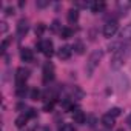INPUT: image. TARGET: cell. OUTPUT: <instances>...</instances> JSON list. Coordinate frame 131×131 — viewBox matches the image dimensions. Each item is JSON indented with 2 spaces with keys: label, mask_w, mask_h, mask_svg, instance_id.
I'll list each match as a JSON object with an SVG mask.
<instances>
[{
  "label": "cell",
  "mask_w": 131,
  "mask_h": 131,
  "mask_svg": "<svg viewBox=\"0 0 131 131\" xmlns=\"http://www.w3.org/2000/svg\"><path fill=\"white\" fill-rule=\"evenodd\" d=\"M16 94H17L19 97H25V94H26V86H20V88H17Z\"/></svg>",
  "instance_id": "21"
},
{
  "label": "cell",
  "mask_w": 131,
  "mask_h": 131,
  "mask_svg": "<svg viewBox=\"0 0 131 131\" xmlns=\"http://www.w3.org/2000/svg\"><path fill=\"white\" fill-rule=\"evenodd\" d=\"M2 31H6V23H5V22L2 23Z\"/></svg>",
  "instance_id": "30"
},
{
  "label": "cell",
  "mask_w": 131,
  "mask_h": 131,
  "mask_svg": "<svg viewBox=\"0 0 131 131\" xmlns=\"http://www.w3.org/2000/svg\"><path fill=\"white\" fill-rule=\"evenodd\" d=\"M102 123H103V126L111 128V126L114 125V117H113V116H110V114H105V116L102 117Z\"/></svg>",
  "instance_id": "15"
},
{
  "label": "cell",
  "mask_w": 131,
  "mask_h": 131,
  "mask_svg": "<svg viewBox=\"0 0 131 131\" xmlns=\"http://www.w3.org/2000/svg\"><path fill=\"white\" fill-rule=\"evenodd\" d=\"M37 48H39L46 57H51V56L54 54V45H52L51 40H42V42H39V43H37Z\"/></svg>",
  "instance_id": "4"
},
{
  "label": "cell",
  "mask_w": 131,
  "mask_h": 131,
  "mask_svg": "<svg viewBox=\"0 0 131 131\" xmlns=\"http://www.w3.org/2000/svg\"><path fill=\"white\" fill-rule=\"evenodd\" d=\"M128 54H129V48H120L119 51H116L113 59H111V68L113 70H119L122 65L125 63Z\"/></svg>",
  "instance_id": "2"
},
{
  "label": "cell",
  "mask_w": 131,
  "mask_h": 131,
  "mask_svg": "<svg viewBox=\"0 0 131 131\" xmlns=\"http://www.w3.org/2000/svg\"><path fill=\"white\" fill-rule=\"evenodd\" d=\"M73 48L76 49V52H77V54H83V49H85V46H83V43H82V42H76Z\"/></svg>",
  "instance_id": "17"
},
{
  "label": "cell",
  "mask_w": 131,
  "mask_h": 131,
  "mask_svg": "<svg viewBox=\"0 0 131 131\" xmlns=\"http://www.w3.org/2000/svg\"><path fill=\"white\" fill-rule=\"evenodd\" d=\"M46 5H48L46 0H40V2H37V6H39V8H45Z\"/></svg>",
  "instance_id": "25"
},
{
  "label": "cell",
  "mask_w": 131,
  "mask_h": 131,
  "mask_svg": "<svg viewBox=\"0 0 131 131\" xmlns=\"http://www.w3.org/2000/svg\"><path fill=\"white\" fill-rule=\"evenodd\" d=\"M105 6H106L105 2H94V3L91 5V11L97 14V13H102V11L105 9Z\"/></svg>",
  "instance_id": "13"
},
{
  "label": "cell",
  "mask_w": 131,
  "mask_h": 131,
  "mask_svg": "<svg viewBox=\"0 0 131 131\" xmlns=\"http://www.w3.org/2000/svg\"><path fill=\"white\" fill-rule=\"evenodd\" d=\"M28 120H29L28 114H20V116L16 119V126H17V128H23V126L28 123Z\"/></svg>",
  "instance_id": "11"
},
{
  "label": "cell",
  "mask_w": 131,
  "mask_h": 131,
  "mask_svg": "<svg viewBox=\"0 0 131 131\" xmlns=\"http://www.w3.org/2000/svg\"><path fill=\"white\" fill-rule=\"evenodd\" d=\"M120 39H122V40H131V23H128V25L120 31Z\"/></svg>",
  "instance_id": "12"
},
{
  "label": "cell",
  "mask_w": 131,
  "mask_h": 131,
  "mask_svg": "<svg viewBox=\"0 0 131 131\" xmlns=\"http://www.w3.org/2000/svg\"><path fill=\"white\" fill-rule=\"evenodd\" d=\"M120 113H122V111H120V108H111L108 114H110V116H113V117H117V116H120Z\"/></svg>",
  "instance_id": "23"
},
{
  "label": "cell",
  "mask_w": 131,
  "mask_h": 131,
  "mask_svg": "<svg viewBox=\"0 0 131 131\" xmlns=\"http://www.w3.org/2000/svg\"><path fill=\"white\" fill-rule=\"evenodd\" d=\"M28 29H29L28 20H25V19L19 20V23H17V34H19V36H25V34L28 32Z\"/></svg>",
  "instance_id": "8"
},
{
  "label": "cell",
  "mask_w": 131,
  "mask_h": 131,
  "mask_svg": "<svg viewBox=\"0 0 131 131\" xmlns=\"http://www.w3.org/2000/svg\"><path fill=\"white\" fill-rule=\"evenodd\" d=\"M60 36H62V39H71L74 36V31L71 28H62L60 29Z\"/></svg>",
  "instance_id": "16"
},
{
  "label": "cell",
  "mask_w": 131,
  "mask_h": 131,
  "mask_svg": "<svg viewBox=\"0 0 131 131\" xmlns=\"http://www.w3.org/2000/svg\"><path fill=\"white\" fill-rule=\"evenodd\" d=\"M28 77H29V71L25 70V68H19L17 73H16V85H17V88H20V86H26V80H28Z\"/></svg>",
  "instance_id": "3"
},
{
  "label": "cell",
  "mask_w": 131,
  "mask_h": 131,
  "mask_svg": "<svg viewBox=\"0 0 131 131\" xmlns=\"http://www.w3.org/2000/svg\"><path fill=\"white\" fill-rule=\"evenodd\" d=\"M43 32H45V25H43V23H39V25L36 26V36H39V37H40Z\"/></svg>",
  "instance_id": "19"
},
{
  "label": "cell",
  "mask_w": 131,
  "mask_h": 131,
  "mask_svg": "<svg viewBox=\"0 0 131 131\" xmlns=\"http://www.w3.org/2000/svg\"><path fill=\"white\" fill-rule=\"evenodd\" d=\"M117 131H123V129H117Z\"/></svg>",
  "instance_id": "31"
},
{
  "label": "cell",
  "mask_w": 131,
  "mask_h": 131,
  "mask_svg": "<svg viewBox=\"0 0 131 131\" xmlns=\"http://www.w3.org/2000/svg\"><path fill=\"white\" fill-rule=\"evenodd\" d=\"M6 14H8V16L14 14V9H13V8H6Z\"/></svg>",
  "instance_id": "28"
},
{
  "label": "cell",
  "mask_w": 131,
  "mask_h": 131,
  "mask_svg": "<svg viewBox=\"0 0 131 131\" xmlns=\"http://www.w3.org/2000/svg\"><path fill=\"white\" fill-rule=\"evenodd\" d=\"M52 108H54V102H52V100H51V102H46V103L43 105V111H48V113H49V111H52Z\"/></svg>",
  "instance_id": "22"
},
{
  "label": "cell",
  "mask_w": 131,
  "mask_h": 131,
  "mask_svg": "<svg viewBox=\"0 0 131 131\" xmlns=\"http://www.w3.org/2000/svg\"><path fill=\"white\" fill-rule=\"evenodd\" d=\"M117 29H119V23H117L116 20H110V22H106L105 26H103V36H105V37H113V36L117 32Z\"/></svg>",
  "instance_id": "5"
},
{
  "label": "cell",
  "mask_w": 131,
  "mask_h": 131,
  "mask_svg": "<svg viewBox=\"0 0 131 131\" xmlns=\"http://www.w3.org/2000/svg\"><path fill=\"white\" fill-rule=\"evenodd\" d=\"M73 119H74V122H76V123H80V125L86 122V116H85V113H83V111H80V110L74 111Z\"/></svg>",
  "instance_id": "10"
},
{
  "label": "cell",
  "mask_w": 131,
  "mask_h": 131,
  "mask_svg": "<svg viewBox=\"0 0 131 131\" xmlns=\"http://www.w3.org/2000/svg\"><path fill=\"white\" fill-rule=\"evenodd\" d=\"M26 114H28V117H29V119H31V117H36V116H37V111H36V110H32V108H31V110H29V111H28V113H26Z\"/></svg>",
  "instance_id": "24"
},
{
  "label": "cell",
  "mask_w": 131,
  "mask_h": 131,
  "mask_svg": "<svg viewBox=\"0 0 131 131\" xmlns=\"http://www.w3.org/2000/svg\"><path fill=\"white\" fill-rule=\"evenodd\" d=\"M51 29H52V31H57V29H59V20H54V22H52Z\"/></svg>",
  "instance_id": "26"
},
{
  "label": "cell",
  "mask_w": 131,
  "mask_h": 131,
  "mask_svg": "<svg viewBox=\"0 0 131 131\" xmlns=\"http://www.w3.org/2000/svg\"><path fill=\"white\" fill-rule=\"evenodd\" d=\"M20 59H22L23 62H32V59H34L32 49H29V48H23V49L20 51Z\"/></svg>",
  "instance_id": "9"
},
{
  "label": "cell",
  "mask_w": 131,
  "mask_h": 131,
  "mask_svg": "<svg viewBox=\"0 0 131 131\" xmlns=\"http://www.w3.org/2000/svg\"><path fill=\"white\" fill-rule=\"evenodd\" d=\"M59 131H76V128H74V125H71V123H63V125L59 128Z\"/></svg>",
  "instance_id": "18"
},
{
  "label": "cell",
  "mask_w": 131,
  "mask_h": 131,
  "mask_svg": "<svg viewBox=\"0 0 131 131\" xmlns=\"http://www.w3.org/2000/svg\"><path fill=\"white\" fill-rule=\"evenodd\" d=\"M43 83H49L52 79H54V67L51 63H45L43 67Z\"/></svg>",
  "instance_id": "6"
},
{
  "label": "cell",
  "mask_w": 131,
  "mask_h": 131,
  "mask_svg": "<svg viewBox=\"0 0 131 131\" xmlns=\"http://www.w3.org/2000/svg\"><path fill=\"white\" fill-rule=\"evenodd\" d=\"M79 20V11L77 9H70L68 11V22L70 23H76Z\"/></svg>",
  "instance_id": "14"
},
{
  "label": "cell",
  "mask_w": 131,
  "mask_h": 131,
  "mask_svg": "<svg viewBox=\"0 0 131 131\" xmlns=\"http://www.w3.org/2000/svg\"><path fill=\"white\" fill-rule=\"evenodd\" d=\"M8 43H9V40H3V43H2V51H5V49H6Z\"/></svg>",
  "instance_id": "27"
},
{
  "label": "cell",
  "mask_w": 131,
  "mask_h": 131,
  "mask_svg": "<svg viewBox=\"0 0 131 131\" xmlns=\"http://www.w3.org/2000/svg\"><path fill=\"white\" fill-rule=\"evenodd\" d=\"M102 56H103V52H102L100 49H96V51H93V52L90 54L88 62H86V74H88V76H91V74L94 73V70L99 67Z\"/></svg>",
  "instance_id": "1"
},
{
  "label": "cell",
  "mask_w": 131,
  "mask_h": 131,
  "mask_svg": "<svg viewBox=\"0 0 131 131\" xmlns=\"http://www.w3.org/2000/svg\"><path fill=\"white\" fill-rule=\"evenodd\" d=\"M31 99H32V100H39V99H40V91H39L37 88H32V90H31Z\"/></svg>",
  "instance_id": "20"
},
{
  "label": "cell",
  "mask_w": 131,
  "mask_h": 131,
  "mask_svg": "<svg viewBox=\"0 0 131 131\" xmlns=\"http://www.w3.org/2000/svg\"><path fill=\"white\" fill-rule=\"evenodd\" d=\"M71 52H73V49L70 48V46H60L59 48V51H57V56H59V59H62V60H68L70 57H71Z\"/></svg>",
  "instance_id": "7"
},
{
  "label": "cell",
  "mask_w": 131,
  "mask_h": 131,
  "mask_svg": "<svg viewBox=\"0 0 131 131\" xmlns=\"http://www.w3.org/2000/svg\"><path fill=\"white\" fill-rule=\"evenodd\" d=\"M126 123H128V125H129V126H131V114H129V116H128V119H126Z\"/></svg>",
  "instance_id": "29"
}]
</instances>
